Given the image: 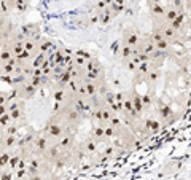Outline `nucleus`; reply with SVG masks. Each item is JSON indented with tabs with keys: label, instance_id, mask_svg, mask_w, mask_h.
I'll return each mask as SVG.
<instances>
[{
	"label": "nucleus",
	"instance_id": "nucleus-1",
	"mask_svg": "<svg viewBox=\"0 0 191 180\" xmlns=\"http://www.w3.org/2000/svg\"><path fill=\"white\" fill-rule=\"evenodd\" d=\"M10 51H3L2 53V61H7V59H10Z\"/></svg>",
	"mask_w": 191,
	"mask_h": 180
},
{
	"label": "nucleus",
	"instance_id": "nucleus-2",
	"mask_svg": "<svg viewBox=\"0 0 191 180\" xmlns=\"http://www.w3.org/2000/svg\"><path fill=\"white\" fill-rule=\"evenodd\" d=\"M51 134L53 135H59V134H61V129H59L58 126H54V128L51 129Z\"/></svg>",
	"mask_w": 191,
	"mask_h": 180
},
{
	"label": "nucleus",
	"instance_id": "nucleus-3",
	"mask_svg": "<svg viewBox=\"0 0 191 180\" xmlns=\"http://www.w3.org/2000/svg\"><path fill=\"white\" fill-rule=\"evenodd\" d=\"M8 161V155H3L2 158H0V164H5Z\"/></svg>",
	"mask_w": 191,
	"mask_h": 180
},
{
	"label": "nucleus",
	"instance_id": "nucleus-4",
	"mask_svg": "<svg viewBox=\"0 0 191 180\" xmlns=\"http://www.w3.org/2000/svg\"><path fill=\"white\" fill-rule=\"evenodd\" d=\"M11 118H14V120H16V118H19V112H18V110H13V113H11Z\"/></svg>",
	"mask_w": 191,
	"mask_h": 180
},
{
	"label": "nucleus",
	"instance_id": "nucleus-5",
	"mask_svg": "<svg viewBox=\"0 0 191 180\" xmlns=\"http://www.w3.org/2000/svg\"><path fill=\"white\" fill-rule=\"evenodd\" d=\"M11 179V174L8 172V174H3V175H2V180H10Z\"/></svg>",
	"mask_w": 191,
	"mask_h": 180
},
{
	"label": "nucleus",
	"instance_id": "nucleus-6",
	"mask_svg": "<svg viewBox=\"0 0 191 180\" xmlns=\"http://www.w3.org/2000/svg\"><path fill=\"white\" fill-rule=\"evenodd\" d=\"M3 102H5V97H3V96H0V105L3 104Z\"/></svg>",
	"mask_w": 191,
	"mask_h": 180
},
{
	"label": "nucleus",
	"instance_id": "nucleus-7",
	"mask_svg": "<svg viewBox=\"0 0 191 180\" xmlns=\"http://www.w3.org/2000/svg\"><path fill=\"white\" fill-rule=\"evenodd\" d=\"M34 180H40V179H38V177H34Z\"/></svg>",
	"mask_w": 191,
	"mask_h": 180
},
{
	"label": "nucleus",
	"instance_id": "nucleus-8",
	"mask_svg": "<svg viewBox=\"0 0 191 180\" xmlns=\"http://www.w3.org/2000/svg\"><path fill=\"white\" fill-rule=\"evenodd\" d=\"M0 53H2V51H0Z\"/></svg>",
	"mask_w": 191,
	"mask_h": 180
}]
</instances>
